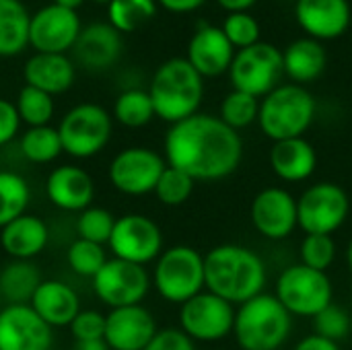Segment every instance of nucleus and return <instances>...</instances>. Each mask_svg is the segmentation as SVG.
<instances>
[{
	"instance_id": "nucleus-1",
	"label": "nucleus",
	"mask_w": 352,
	"mask_h": 350,
	"mask_svg": "<svg viewBox=\"0 0 352 350\" xmlns=\"http://www.w3.org/2000/svg\"><path fill=\"white\" fill-rule=\"evenodd\" d=\"M165 161L188 173L194 182H221L231 177L243 159V140L219 116L194 113L171 124L165 134Z\"/></svg>"
},
{
	"instance_id": "nucleus-2",
	"label": "nucleus",
	"mask_w": 352,
	"mask_h": 350,
	"mask_svg": "<svg viewBox=\"0 0 352 350\" xmlns=\"http://www.w3.org/2000/svg\"><path fill=\"white\" fill-rule=\"evenodd\" d=\"M204 283L206 291L239 307L264 293L268 268L254 250L223 243L204 254Z\"/></svg>"
},
{
	"instance_id": "nucleus-3",
	"label": "nucleus",
	"mask_w": 352,
	"mask_h": 350,
	"mask_svg": "<svg viewBox=\"0 0 352 350\" xmlns=\"http://www.w3.org/2000/svg\"><path fill=\"white\" fill-rule=\"evenodd\" d=\"M148 95L155 116L167 124H177L198 113L204 99V78L186 58H171L153 74Z\"/></svg>"
},
{
	"instance_id": "nucleus-4",
	"label": "nucleus",
	"mask_w": 352,
	"mask_h": 350,
	"mask_svg": "<svg viewBox=\"0 0 352 350\" xmlns=\"http://www.w3.org/2000/svg\"><path fill=\"white\" fill-rule=\"evenodd\" d=\"M293 330V316L274 293H262L237 307L233 336L241 350H280Z\"/></svg>"
},
{
	"instance_id": "nucleus-5",
	"label": "nucleus",
	"mask_w": 352,
	"mask_h": 350,
	"mask_svg": "<svg viewBox=\"0 0 352 350\" xmlns=\"http://www.w3.org/2000/svg\"><path fill=\"white\" fill-rule=\"evenodd\" d=\"M316 111V97L303 85L287 83L260 99L258 126L272 142L301 138L311 128Z\"/></svg>"
},
{
	"instance_id": "nucleus-6",
	"label": "nucleus",
	"mask_w": 352,
	"mask_h": 350,
	"mask_svg": "<svg viewBox=\"0 0 352 350\" xmlns=\"http://www.w3.org/2000/svg\"><path fill=\"white\" fill-rule=\"evenodd\" d=\"M153 285L157 293L175 305H184L206 289L204 256L192 245H173L155 260Z\"/></svg>"
},
{
	"instance_id": "nucleus-7",
	"label": "nucleus",
	"mask_w": 352,
	"mask_h": 350,
	"mask_svg": "<svg viewBox=\"0 0 352 350\" xmlns=\"http://www.w3.org/2000/svg\"><path fill=\"white\" fill-rule=\"evenodd\" d=\"M274 297L293 318H316L322 309L334 303V287L328 272L314 270L309 266H287L274 285Z\"/></svg>"
},
{
	"instance_id": "nucleus-8",
	"label": "nucleus",
	"mask_w": 352,
	"mask_h": 350,
	"mask_svg": "<svg viewBox=\"0 0 352 350\" xmlns=\"http://www.w3.org/2000/svg\"><path fill=\"white\" fill-rule=\"evenodd\" d=\"M283 76V52L266 41H258L245 50L235 52V58L229 68V80L233 89L254 95L258 99L274 91L280 85Z\"/></svg>"
},
{
	"instance_id": "nucleus-9",
	"label": "nucleus",
	"mask_w": 352,
	"mask_h": 350,
	"mask_svg": "<svg viewBox=\"0 0 352 350\" xmlns=\"http://www.w3.org/2000/svg\"><path fill=\"white\" fill-rule=\"evenodd\" d=\"M299 229L305 235H332L351 215V200L344 188L332 182H320L303 190L297 198Z\"/></svg>"
},
{
	"instance_id": "nucleus-10",
	"label": "nucleus",
	"mask_w": 352,
	"mask_h": 350,
	"mask_svg": "<svg viewBox=\"0 0 352 350\" xmlns=\"http://www.w3.org/2000/svg\"><path fill=\"white\" fill-rule=\"evenodd\" d=\"M58 134L64 153L76 159H89L109 142L111 116L97 103H80L62 118Z\"/></svg>"
},
{
	"instance_id": "nucleus-11",
	"label": "nucleus",
	"mask_w": 352,
	"mask_h": 350,
	"mask_svg": "<svg viewBox=\"0 0 352 350\" xmlns=\"http://www.w3.org/2000/svg\"><path fill=\"white\" fill-rule=\"evenodd\" d=\"M237 307L210 291L179 305V330L194 342H219L233 334Z\"/></svg>"
},
{
	"instance_id": "nucleus-12",
	"label": "nucleus",
	"mask_w": 352,
	"mask_h": 350,
	"mask_svg": "<svg viewBox=\"0 0 352 350\" xmlns=\"http://www.w3.org/2000/svg\"><path fill=\"white\" fill-rule=\"evenodd\" d=\"M151 285L153 278L148 276L144 266L120 258L107 260L93 278V289L97 297L111 309L142 305V299L146 297Z\"/></svg>"
},
{
	"instance_id": "nucleus-13",
	"label": "nucleus",
	"mask_w": 352,
	"mask_h": 350,
	"mask_svg": "<svg viewBox=\"0 0 352 350\" xmlns=\"http://www.w3.org/2000/svg\"><path fill=\"white\" fill-rule=\"evenodd\" d=\"M167 161L146 146H130L120 151L109 163L111 186L126 196H144L155 192Z\"/></svg>"
},
{
	"instance_id": "nucleus-14",
	"label": "nucleus",
	"mask_w": 352,
	"mask_h": 350,
	"mask_svg": "<svg viewBox=\"0 0 352 350\" xmlns=\"http://www.w3.org/2000/svg\"><path fill=\"white\" fill-rule=\"evenodd\" d=\"M109 248L113 258L146 266L163 254V233L159 225L144 215H124L116 219Z\"/></svg>"
},
{
	"instance_id": "nucleus-15",
	"label": "nucleus",
	"mask_w": 352,
	"mask_h": 350,
	"mask_svg": "<svg viewBox=\"0 0 352 350\" xmlns=\"http://www.w3.org/2000/svg\"><path fill=\"white\" fill-rule=\"evenodd\" d=\"M254 229L270 241H283L299 227L297 198L278 186L264 188L256 194L250 206Z\"/></svg>"
},
{
	"instance_id": "nucleus-16",
	"label": "nucleus",
	"mask_w": 352,
	"mask_h": 350,
	"mask_svg": "<svg viewBox=\"0 0 352 350\" xmlns=\"http://www.w3.org/2000/svg\"><path fill=\"white\" fill-rule=\"evenodd\" d=\"M80 31L76 10L47 4L31 17L29 45H33L37 54H64L74 47Z\"/></svg>"
},
{
	"instance_id": "nucleus-17",
	"label": "nucleus",
	"mask_w": 352,
	"mask_h": 350,
	"mask_svg": "<svg viewBox=\"0 0 352 350\" xmlns=\"http://www.w3.org/2000/svg\"><path fill=\"white\" fill-rule=\"evenodd\" d=\"M52 340V328L31 305L0 309V350H50Z\"/></svg>"
},
{
	"instance_id": "nucleus-18",
	"label": "nucleus",
	"mask_w": 352,
	"mask_h": 350,
	"mask_svg": "<svg viewBox=\"0 0 352 350\" xmlns=\"http://www.w3.org/2000/svg\"><path fill=\"white\" fill-rule=\"evenodd\" d=\"M157 332L153 314L142 305L118 307L105 316V342L109 350H144Z\"/></svg>"
},
{
	"instance_id": "nucleus-19",
	"label": "nucleus",
	"mask_w": 352,
	"mask_h": 350,
	"mask_svg": "<svg viewBox=\"0 0 352 350\" xmlns=\"http://www.w3.org/2000/svg\"><path fill=\"white\" fill-rule=\"evenodd\" d=\"M295 19L299 27L318 41H330L344 35L351 27L349 0H295Z\"/></svg>"
},
{
	"instance_id": "nucleus-20",
	"label": "nucleus",
	"mask_w": 352,
	"mask_h": 350,
	"mask_svg": "<svg viewBox=\"0 0 352 350\" xmlns=\"http://www.w3.org/2000/svg\"><path fill=\"white\" fill-rule=\"evenodd\" d=\"M235 47L227 39L221 27L202 23L190 43H188V56L186 60L194 66V70L202 78H217L225 72H229L231 62L235 58Z\"/></svg>"
},
{
	"instance_id": "nucleus-21",
	"label": "nucleus",
	"mask_w": 352,
	"mask_h": 350,
	"mask_svg": "<svg viewBox=\"0 0 352 350\" xmlns=\"http://www.w3.org/2000/svg\"><path fill=\"white\" fill-rule=\"evenodd\" d=\"M45 194L54 206L68 212H82L93 202L95 184L85 169L74 165H64V167H56L47 175Z\"/></svg>"
},
{
	"instance_id": "nucleus-22",
	"label": "nucleus",
	"mask_w": 352,
	"mask_h": 350,
	"mask_svg": "<svg viewBox=\"0 0 352 350\" xmlns=\"http://www.w3.org/2000/svg\"><path fill=\"white\" fill-rule=\"evenodd\" d=\"M72 50L85 68L105 70L113 66L122 54V33L109 23H91L82 27Z\"/></svg>"
},
{
	"instance_id": "nucleus-23",
	"label": "nucleus",
	"mask_w": 352,
	"mask_h": 350,
	"mask_svg": "<svg viewBox=\"0 0 352 350\" xmlns=\"http://www.w3.org/2000/svg\"><path fill=\"white\" fill-rule=\"evenodd\" d=\"M268 163L274 175L287 184H301L307 182L318 169V153L309 140L289 138L272 142L268 153Z\"/></svg>"
},
{
	"instance_id": "nucleus-24",
	"label": "nucleus",
	"mask_w": 352,
	"mask_h": 350,
	"mask_svg": "<svg viewBox=\"0 0 352 350\" xmlns=\"http://www.w3.org/2000/svg\"><path fill=\"white\" fill-rule=\"evenodd\" d=\"M29 305L50 328L70 326L72 320L80 314L76 291L60 281H43Z\"/></svg>"
},
{
	"instance_id": "nucleus-25",
	"label": "nucleus",
	"mask_w": 352,
	"mask_h": 350,
	"mask_svg": "<svg viewBox=\"0 0 352 350\" xmlns=\"http://www.w3.org/2000/svg\"><path fill=\"white\" fill-rule=\"evenodd\" d=\"M25 83L47 95H60L74 83V64L64 54H35L25 62Z\"/></svg>"
},
{
	"instance_id": "nucleus-26",
	"label": "nucleus",
	"mask_w": 352,
	"mask_h": 350,
	"mask_svg": "<svg viewBox=\"0 0 352 350\" xmlns=\"http://www.w3.org/2000/svg\"><path fill=\"white\" fill-rule=\"evenodd\" d=\"M47 239H50L47 225L39 217L27 215V212L14 219L12 223H8L6 227H2V233H0L2 250L12 260L35 258L47 245Z\"/></svg>"
},
{
	"instance_id": "nucleus-27",
	"label": "nucleus",
	"mask_w": 352,
	"mask_h": 350,
	"mask_svg": "<svg viewBox=\"0 0 352 350\" xmlns=\"http://www.w3.org/2000/svg\"><path fill=\"white\" fill-rule=\"evenodd\" d=\"M285 74L295 85H307L318 80L328 64V54L322 41L314 37H299L283 50Z\"/></svg>"
},
{
	"instance_id": "nucleus-28",
	"label": "nucleus",
	"mask_w": 352,
	"mask_h": 350,
	"mask_svg": "<svg viewBox=\"0 0 352 350\" xmlns=\"http://www.w3.org/2000/svg\"><path fill=\"white\" fill-rule=\"evenodd\" d=\"M41 283L35 264L29 260H12L0 270V299L8 305H29Z\"/></svg>"
},
{
	"instance_id": "nucleus-29",
	"label": "nucleus",
	"mask_w": 352,
	"mask_h": 350,
	"mask_svg": "<svg viewBox=\"0 0 352 350\" xmlns=\"http://www.w3.org/2000/svg\"><path fill=\"white\" fill-rule=\"evenodd\" d=\"M31 17L21 0H0V56L21 54L29 45Z\"/></svg>"
},
{
	"instance_id": "nucleus-30",
	"label": "nucleus",
	"mask_w": 352,
	"mask_h": 350,
	"mask_svg": "<svg viewBox=\"0 0 352 350\" xmlns=\"http://www.w3.org/2000/svg\"><path fill=\"white\" fill-rule=\"evenodd\" d=\"M31 200L29 184L14 171H0V229L23 217Z\"/></svg>"
},
{
	"instance_id": "nucleus-31",
	"label": "nucleus",
	"mask_w": 352,
	"mask_h": 350,
	"mask_svg": "<svg viewBox=\"0 0 352 350\" xmlns=\"http://www.w3.org/2000/svg\"><path fill=\"white\" fill-rule=\"evenodd\" d=\"M19 146H21L23 157L31 163H37V165L52 163L54 159L60 157V153H64L58 128H52V126L29 128L21 136Z\"/></svg>"
},
{
	"instance_id": "nucleus-32",
	"label": "nucleus",
	"mask_w": 352,
	"mask_h": 350,
	"mask_svg": "<svg viewBox=\"0 0 352 350\" xmlns=\"http://www.w3.org/2000/svg\"><path fill=\"white\" fill-rule=\"evenodd\" d=\"M113 118L126 128H142L155 118V107L148 91L128 89L113 103Z\"/></svg>"
},
{
	"instance_id": "nucleus-33",
	"label": "nucleus",
	"mask_w": 352,
	"mask_h": 350,
	"mask_svg": "<svg viewBox=\"0 0 352 350\" xmlns=\"http://www.w3.org/2000/svg\"><path fill=\"white\" fill-rule=\"evenodd\" d=\"M157 12L155 0H113L107 4L109 25L120 33H130L151 21Z\"/></svg>"
},
{
	"instance_id": "nucleus-34",
	"label": "nucleus",
	"mask_w": 352,
	"mask_h": 350,
	"mask_svg": "<svg viewBox=\"0 0 352 350\" xmlns=\"http://www.w3.org/2000/svg\"><path fill=\"white\" fill-rule=\"evenodd\" d=\"M258 113H260V99L241 91H231L223 103H221V111L219 118L233 128L235 132L250 128L252 124H258Z\"/></svg>"
},
{
	"instance_id": "nucleus-35",
	"label": "nucleus",
	"mask_w": 352,
	"mask_h": 350,
	"mask_svg": "<svg viewBox=\"0 0 352 350\" xmlns=\"http://www.w3.org/2000/svg\"><path fill=\"white\" fill-rule=\"evenodd\" d=\"M21 122H25L29 128H37V126H47V122L54 116V99L52 95L25 85L19 91L16 103H14Z\"/></svg>"
},
{
	"instance_id": "nucleus-36",
	"label": "nucleus",
	"mask_w": 352,
	"mask_h": 350,
	"mask_svg": "<svg viewBox=\"0 0 352 350\" xmlns=\"http://www.w3.org/2000/svg\"><path fill=\"white\" fill-rule=\"evenodd\" d=\"M194 186H196V182L188 173L167 165L157 182L155 196L165 206H182L190 200Z\"/></svg>"
},
{
	"instance_id": "nucleus-37",
	"label": "nucleus",
	"mask_w": 352,
	"mask_h": 350,
	"mask_svg": "<svg viewBox=\"0 0 352 350\" xmlns=\"http://www.w3.org/2000/svg\"><path fill=\"white\" fill-rule=\"evenodd\" d=\"M66 260H68V266L78 276H87V278H95V274L107 262L103 245L93 243V241H87V239L72 241L70 248H68V252H66Z\"/></svg>"
},
{
	"instance_id": "nucleus-38",
	"label": "nucleus",
	"mask_w": 352,
	"mask_h": 350,
	"mask_svg": "<svg viewBox=\"0 0 352 350\" xmlns=\"http://www.w3.org/2000/svg\"><path fill=\"white\" fill-rule=\"evenodd\" d=\"M113 225H116V219L109 210L99 208V206H89L80 212V217L76 221L78 239H87V241H93L99 245L109 243Z\"/></svg>"
},
{
	"instance_id": "nucleus-39",
	"label": "nucleus",
	"mask_w": 352,
	"mask_h": 350,
	"mask_svg": "<svg viewBox=\"0 0 352 350\" xmlns=\"http://www.w3.org/2000/svg\"><path fill=\"white\" fill-rule=\"evenodd\" d=\"M336 241L332 235H305L299 248L301 264L320 272H328L336 262Z\"/></svg>"
},
{
	"instance_id": "nucleus-40",
	"label": "nucleus",
	"mask_w": 352,
	"mask_h": 350,
	"mask_svg": "<svg viewBox=\"0 0 352 350\" xmlns=\"http://www.w3.org/2000/svg\"><path fill=\"white\" fill-rule=\"evenodd\" d=\"M221 29L237 52L260 41V23L250 12H229Z\"/></svg>"
},
{
	"instance_id": "nucleus-41",
	"label": "nucleus",
	"mask_w": 352,
	"mask_h": 350,
	"mask_svg": "<svg viewBox=\"0 0 352 350\" xmlns=\"http://www.w3.org/2000/svg\"><path fill=\"white\" fill-rule=\"evenodd\" d=\"M352 328L351 314L336 305V303H330L326 309H322L316 318H314V334L322 336V338H328L332 342H340L349 336Z\"/></svg>"
},
{
	"instance_id": "nucleus-42",
	"label": "nucleus",
	"mask_w": 352,
	"mask_h": 350,
	"mask_svg": "<svg viewBox=\"0 0 352 350\" xmlns=\"http://www.w3.org/2000/svg\"><path fill=\"white\" fill-rule=\"evenodd\" d=\"M70 332H72V336H74L76 342H85V340H105V316H101L95 309L80 311L72 320Z\"/></svg>"
},
{
	"instance_id": "nucleus-43",
	"label": "nucleus",
	"mask_w": 352,
	"mask_h": 350,
	"mask_svg": "<svg viewBox=\"0 0 352 350\" xmlns=\"http://www.w3.org/2000/svg\"><path fill=\"white\" fill-rule=\"evenodd\" d=\"M144 350H196V342L179 328H165L155 334Z\"/></svg>"
},
{
	"instance_id": "nucleus-44",
	"label": "nucleus",
	"mask_w": 352,
	"mask_h": 350,
	"mask_svg": "<svg viewBox=\"0 0 352 350\" xmlns=\"http://www.w3.org/2000/svg\"><path fill=\"white\" fill-rule=\"evenodd\" d=\"M19 126H21V118L14 103L0 99V146L8 144L16 136Z\"/></svg>"
},
{
	"instance_id": "nucleus-45",
	"label": "nucleus",
	"mask_w": 352,
	"mask_h": 350,
	"mask_svg": "<svg viewBox=\"0 0 352 350\" xmlns=\"http://www.w3.org/2000/svg\"><path fill=\"white\" fill-rule=\"evenodd\" d=\"M293 350H340V347H338V342H332L318 334H309L303 340H299Z\"/></svg>"
},
{
	"instance_id": "nucleus-46",
	"label": "nucleus",
	"mask_w": 352,
	"mask_h": 350,
	"mask_svg": "<svg viewBox=\"0 0 352 350\" xmlns=\"http://www.w3.org/2000/svg\"><path fill=\"white\" fill-rule=\"evenodd\" d=\"M157 2L169 12L184 14V12H192L196 8H200L206 0H157Z\"/></svg>"
},
{
	"instance_id": "nucleus-47",
	"label": "nucleus",
	"mask_w": 352,
	"mask_h": 350,
	"mask_svg": "<svg viewBox=\"0 0 352 350\" xmlns=\"http://www.w3.org/2000/svg\"><path fill=\"white\" fill-rule=\"evenodd\" d=\"M214 2L229 12H248L258 0H214Z\"/></svg>"
},
{
	"instance_id": "nucleus-48",
	"label": "nucleus",
	"mask_w": 352,
	"mask_h": 350,
	"mask_svg": "<svg viewBox=\"0 0 352 350\" xmlns=\"http://www.w3.org/2000/svg\"><path fill=\"white\" fill-rule=\"evenodd\" d=\"M74 350H109L105 340H85V342H76Z\"/></svg>"
},
{
	"instance_id": "nucleus-49",
	"label": "nucleus",
	"mask_w": 352,
	"mask_h": 350,
	"mask_svg": "<svg viewBox=\"0 0 352 350\" xmlns=\"http://www.w3.org/2000/svg\"><path fill=\"white\" fill-rule=\"evenodd\" d=\"M85 0H54V4L58 6H64V8H70V10H76Z\"/></svg>"
},
{
	"instance_id": "nucleus-50",
	"label": "nucleus",
	"mask_w": 352,
	"mask_h": 350,
	"mask_svg": "<svg viewBox=\"0 0 352 350\" xmlns=\"http://www.w3.org/2000/svg\"><path fill=\"white\" fill-rule=\"evenodd\" d=\"M346 266H349V270L352 272V239L349 241V245H346Z\"/></svg>"
},
{
	"instance_id": "nucleus-51",
	"label": "nucleus",
	"mask_w": 352,
	"mask_h": 350,
	"mask_svg": "<svg viewBox=\"0 0 352 350\" xmlns=\"http://www.w3.org/2000/svg\"><path fill=\"white\" fill-rule=\"evenodd\" d=\"M93 2H99V4H109V2H113V0H93Z\"/></svg>"
}]
</instances>
